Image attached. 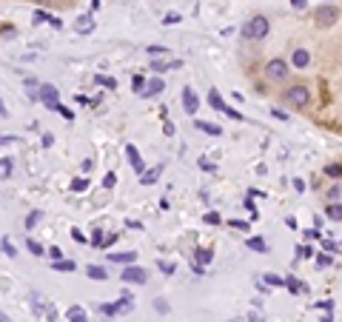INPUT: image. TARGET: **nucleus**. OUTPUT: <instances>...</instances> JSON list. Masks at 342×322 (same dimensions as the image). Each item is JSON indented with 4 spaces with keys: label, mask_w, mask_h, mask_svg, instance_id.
<instances>
[{
    "label": "nucleus",
    "mask_w": 342,
    "mask_h": 322,
    "mask_svg": "<svg viewBox=\"0 0 342 322\" xmlns=\"http://www.w3.org/2000/svg\"><path fill=\"white\" fill-rule=\"evenodd\" d=\"M282 100L288 103V106H294V108H305L311 103L308 86H288V88L282 91Z\"/></svg>",
    "instance_id": "1"
},
{
    "label": "nucleus",
    "mask_w": 342,
    "mask_h": 322,
    "mask_svg": "<svg viewBox=\"0 0 342 322\" xmlns=\"http://www.w3.org/2000/svg\"><path fill=\"white\" fill-rule=\"evenodd\" d=\"M265 34H268V17H262V15L251 17L243 26V37H248V40H262Z\"/></svg>",
    "instance_id": "2"
},
{
    "label": "nucleus",
    "mask_w": 342,
    "mask_h": 322,
    "mask_svg": "<svg viewBox=\"0 0 342 322\" xmlns=\"http://www.w3.org/2000/svg\"><path fill=\"white\" fill-rule=\"evenodd\" d=\"M265 74H268V80H285V77L291 74V66H288L282 57H271V60L265 63Z\"/></svg>",
    "instance_id": "3"
},
{
    "label": "nucleus",
    "mask_w": 342,
    "mask_h": 322,
    "mask_svg": "<svg viewBox=\"0 0 342 322\" xmlns=\"http://www.w3.org/2000/svg\"><path fill=\"white\" fill-rule=\"evenodd\" d=\"M337 17H340V12H337L331 3L319 6V9L314 12V20H317V26H319V29H331V26L337 23Z\"/></svg>",
    "instance_id": "4"
},
{
    "label": "nucleus",
    "mask_w": 342,
    "mask_h": 322,
    "mask_svg": "<svg viewBox=\"0 0 342 322\" xmlns=\"http://www.w3.org/2000/svg\"><path fill=\"white\" fill-rule=\"evenodd\" d=\"M37 97L46 103L49 108H57V103H60V94H57V88H54V86H49V83L37 88Z\"/></svg>",
    "instance_id": "5"
},
{
    "label": "nucleus",
    "mask_w": 342,
    "mask_h": 322,
    "mask_svg": "<svg viewBox=\"0 0 342 322\" xmlns=\"http://www.w3.org/2000/svg\"><path fill=\"white\" fill-rule=\"evenodd\" d=\"M148 274L143 268H137V265H126L123 268V282H134V285H140V282H146Z\"/></svg>",
    "instance_id": "6"
},
{
    "label": "nucleus",
    "mask_w": 342,
    "mask_h": 322,
    "mask_svg": "<svg viewBox=\"0 0 342 322\" xmlns=\"http://www.w3.org/2000/svg\"><path fill=\"white\" fill-rule=\"evenodd\" d=\"M182 106H185V114H191L194 117L197 114V106H200V100H197V94H194V88H182Z\"/></svg>",
    "instance_id": "7"
},
{
    "label": "nucleus",
    "mask_w": 342,
    "mask_h": 322,
    "mask_svg": "<svg viewBox=\"0 0 342 322\" xmlns=\"http://www.w3.org/2000/svg\"><path fill=\"white\" fill-rule=\"evenodd\" d=\"M126 154H129V160H131V169L137 171V174H143V171H146V163H143V157H140V151H137V149H134V146H126Z\"/></svg>",
    "instance_id": "8"
},
{
    "label": "nucleus",
    "mask_w": 342,
    "mask_h": 322,
    "mask_svg": "<svg viewBox=\"0 0 342 322\" xmlns=\"http://www.w3.org/2000/svg\"><path fill=\"white\" fill-rule=\"evenodd\" d=\"M165 88V83H163V77H151L146 83V88H143V97H157L160 91Z\"/></svg>",
    "instance_id": "9"
},
{
    "label": "nucleus",
    "mask_w": 342,
    "mask_h": 322,
    "mask_svg": "<svg viewBox=\"0 0 342 322\" xmlns=\"http://www.w3.org/2000/svg\"><path fill=\"white\" fill-rule=\"evenodd\" d=\"M291 63H294V68H308V63H311V54L305 49H294V54H291Z\"/></svg>",
    "instance_id": "10"
},
{
    "label": "nucleus",
    "mask_w": 342,
    "mask_h": 322,
    "mask_svg": "<svg viewBox=\"0 0 342 322\" xmlns=\"http://www.w3.org/2000/svg\"><path fill=\"white\" fill-rule=\"evenodd\" d=\"M117 314H129L131 308H134V297H131L129 291H126V294H123V297H120V300H117Z\"/></svg>",
    "instance_id": "11"
},
{
    "label": "nucleus",
    "mask_w": 342,
    "mask_h": 322,
    "mask_svg": "<svg viewBox=\"0 0 342 322\" xmlns=\"http://www.w3.org/2000/svg\"><path fill=\"white\" fill-rule=\"evenodd\" d=\"M12 169H15V160L12 157H0V180H9Z\"/></svg>",
    "instance_id": "12"
},
{
    "label": "nucleus",
    "mask_w": 342,
    "mask_h": 322,
    "mask_svg": "<svg viewBox=\"0 0 342 322\" xmlns=\"http://www.w3.org/2000/svg\"><path fill=\"white\" fill-rule=\"evenodd\" d=\"M74 29H77L80 34H91V32H94V20H91L89 15H86V17H77V26H74Z\"/></svg>",
    "instance_id": "13"
},
{
    "label": "nucleus",
    "mask_w": 342,
    "mask_h": 322,
    "mask_svg": "<svg viewBox=\"0 0 342 322\" xmlns=\"http://www.w3.org/2000/svg\"><path fill=\"white\" fill-rule=\"evenodd\" d=\"M245 245H248L251 251H260V254H265V251H268V242H265L262 237H248V242H245Z\"/></svg>",
    "instance_id": "14"
},
{
    "label": "nucleus",
    "mask_w": 342,
    "mask_h": 322,
    "mask_svg": "<svg viewBox=\"0 0 342 322\" xmlns=\"http://www.w3.org/2000/svg\"><path fill=\"white\" fill-rule=\"evenodd\" d=\"M194 126L200 129V131H205V134H211V137H220L223 131H220V126H211V123H203V120H194Z\"/></svg>",
    "instance_id": "15"
},
{
    "label": "nucleus",
    "mask_w": 342,
    "mask_h": 322,
    "mask_svg": "<svg viewBox=\"0 0 342 322\" xmlns=\"http://www.w3.org/2000/svg\"><path fill=\"white\" fill-rule=\"evenodd\" d=\"M194 259H197V265H203V268H205V265L211 262V251H208V248H197ZM194 259H191V262H194Z\"/></svg>",
    "instance_id": "16"
},
{
    "label": "nucleus",
    "mask_w": 342,
    "mask_h": 322,
    "mask_svg": "<svg viewBox=\"0 0 342 322\" xmlns=\"http://www.w3.org/2000/svg\"><path fill=\"white\" fill-rule=\"evenodd\" d=\"M109 259H112V262H123V265H131V262L137 259V254H134V251H126V254H109Z\"/></svg>",
    "instance_id": "17"
},
{
    "label": "nucleus",
    "mask_w": 342,
    "mask_h": 322,
    "mask_svg": "<svg viewBox=\"0 0 342 322\" xmlns=\"http://www.w3.org/2000/svg\"><path fill=\"white\" fill-rule=\"evenodd\" d=\"M86 274H89V279H109V271H106V268H100V265H89Z\"/></svg>",
    "instance_id": "18"
},
{
    "label": "nucleus",
    "mask_w": 342,
    "mask_h": 322,
    "mask_svg": "<svg viewBox=\"0 0 342 322\" xmlns=\"http://www.w3.org/2000/svg\"><path fill=\"white\" fill-rule=\"evenodd\" d=\"M163 174V166H154V169L148 171V174H143V186H151V183H157V177Z\"/></svg>",
    "instance_id": "19"
},
{
    "label": "nucleus",
    "mask_w": 342,
    "mask_h": 322,
    "mask_svg": "<svg viewBox=\"0 0 342 322\" xmlns=\"http://www.w3.org/2000/svg\"><path fill=\"white\" fill-rule=\"evenodd\" d=\"M68 322H89L83 308H68Z\"/></svg>",
    "instance_id": "20"
},
{
    "label": "nucleus",
    "mask_w": 342,
    "mask_h": 322,
    "mask_svg": "<svg viewBox=\"0 0 342 322\" xmlns=\"http://www.w3.org/2000/svg\"><path fill=\"white\" fill-rule=\"evenodd\" d=\"M26 248L32 251L34 257H46V251H43V245L37 242V239H26Z\"/></svg>",
    "instance_id": "21"
},
{
    "label": "nucleus",
    "mask_w": 342,
    "mask_h": 322,
    "mask_svg": "<svg viewBox=\"0 0 342 322\" xmlns=\"http://www.w3.org/2000/svg\"><path fill=\"white\" fill-rule=\"evenodd\" d=\"M0 248H3V254H6V257H15V254H17V248L12 245V239H9V237L0 239Z\"/></svg>",
    "instance_id": "22"
},
{
    "label": "nucleus",
    "mask_w": 342,
    "mask_h": 322,
    "mask_svg": "<svg viewBox=\"0 0 342 322\" xmlns=\"http://www.w3.org/2000/svg\"><path fill=\"white\" fill-rule=\"evenodd\" d=\"M325 214L331 217V220H342V205H340V203H331Z\"/></svg>",
    "instance_id": "23"
},
{
    "label": "nucleus",
    "mask_w": 342,
    "mask_h": 322,
    "mask_svg": "<svg viewBox=\"0 0 342 322\" xmlns=\"http://www.w3.org/2000/svg\"><path fill=\"white\" fill-rule=\"evenodd\" d=\"M208 103H211L217 111H226V103H223V97H220L217 91H211V94H208Z\"/></svg>",
    "instance_id": "24"
},
{
    "label": "nucleus",
    "mask_w": 342,
    "mask_h": 322,
    "mask_svg": "<svg viewBox=\"0 0 342 322\" xmlns=\"http://www.w3.org/2000/svg\"><path fill=\"white\" fill-rule=\"evenodd\" d=\"M262 279H265L268 285H274V288H279V285H285V279H282V277H277V274H265Z\"/></svg>",
    "instance_id": "25"
},
{
    "label": "nucleus",
    "mask_w": 342,
    "mask_h": 322,
    "mask_svg": "<svg viewBox=\"0 0 342 322\" xmlns=\"http://www.w3.org/2000/svg\"><path fill=\"white\" fill-rule=\"evenodd\" d=\"M86 188H89V180H86V177L71 180V191H77V194H80V191H86Z\"/></svg>",
    "instance_id": "26"
},
{
    "label": "nucleus",
    "mask_w": 342,
    "mask_h": 322,
    "mask_svg": "<svg viewBox=\"0 0 342 322\" xmlns=\"http://www.w3.org/2000/svg\"><path fill=\"white\" fill-rule=\"evenodd\" d=\"M168 68H171V63H165V60H154V63H151V71H157V74H163Z\"/></svg>",
    "instance_id": "27"
},
{
    "label": "nucleus",
    "mask_w": 342,
    "mask_h": 322,
    "mask_svg": "<svg viewBox=\"0 0 342 322\" xmlns=\"http://www.w3.org/2000/svg\"><path fill=\"white\" fill-rule=\"evenodd\" d=\"M54 268H57V271H74V262H68V259H57V262H54Z\"/></svg>",
    "instance_id": "28"
},
{
    "label": "nucleus",
    "mask_w": 342,
    "mask_h": 322,
    "mask_svg": "<svg viewBox=\"0 0 342 322\" xmlns=\"http://www.w3.org/2000/svg\"><path fill=\"white\" fill-rule=\"evenodd\" d=\"M40 217H43V214H40V211H32V214H29V217H26V228H34V225H37V222H40Z\"/></svg>",
    "instance_id": "29"
},
{
    "label": "nucleus",
    "mask_w": 342,
    "mask_h": 322,
    "mask_svg": "<svg viewBox=\"0 0 342 322\" xmlns=\"http://www.w3.org/2000/svg\"><path fill=\"white\" fill-rule=\"evenodd\" d=\"M131 88H134V91H143V88H146V77H143V74H137V77L131 80Z\"/></svg>",
    "instance_id": "30"
},
{
    "label": "nucleus",
    "mask_w": 342,
    "mask_h": 322,
    "mask_svg": "<svg viewBox=\"0 0 342 322\" xmlns=\"http://www.w3.org/2000/svg\"><path fill=\"white\" fill-rule=\"evenodd\" d=\"M54 111H60V114H63L66 120H74V114H71V108H66L63 103H57V108H54Z\"/></svg>",
    "instance_id": "31"
},
{
    "label": "nucleus",
    "mask_w": 342,
    "mask_h": 322,
    "mask_svg": "<svg viewBox=\"0 0 342 322\" xmlns=\"http://www.w3.org/2000/svg\"><path fill=\"white\" fill-rule=\"evenodd\" d=\"M285 285H288V291H294V294H296V291H302V285H299L296 279H291V277H285Z\"/></svg>",
    "instance_id": "32"
},
{
    "label": "nucleus",
    "mask_w": 342,
    "mask_h": 322,
    "mask_svg": "<svg viewBox=\"0 0 342 322\" xmlns=\"http://www.w3.org/2000/svg\"><path fill=\"white\" fill-rule=\"evenodd\" d=\"M165 46H148V54H151V57H160V54H165Z\"/></svg>",
    "instance_id": "33"
},
{
    "label": "nucleus",
    "mask_w": 342,
    "mask_h": 322,
    "mask_svg": "<svg viewBox=\"0 0 342 322\" xmlns=\"http://www.w3.org/2000/svg\"><path fill=\"white\" fill-rule=\"evenodd\" d=\"M114 183H117V174H114V171H109V174H106V180H103V186H106V188H112Z\"/></svg>",
    "instance_id": "34"
},
{
    "label": "nucleus",
    "mask_w": 342,
    "mask_h": 322,
    "mask_svg": "<svg viewBox=\"0 0 342 322\" xmlns=\"http://www.w3.org/2000/svg\"><path fill=\"white\" fill-rule=\"evenodd\" d=\"M296 254H299V257H314V248H311V245H299V248H296Z\"/></svg>",
    "instance_id": "35"
},
{
    "label": "nucleus",
    "mask_w": 342,
    "mask_h": 322,
    "mask_svg": "<svg viewBox=\"0 0 342 322\" xmlns=\"http://www.w3.org/2000/svg\"><path fill=\"white\" fill-rule=\"evenodd\" d=\"M46 257H51V259L57 262V259H63V251H60V248L54 245V248H49V254H46Z\"/></svg>",
    "instance_id": "36"
},
{
    "label": "nucleus",
    "mask_w": 342,
    "mask_h": 322,
    "mask_svg": "<svg viewBox=\"0 0 342 322\" xmlns=\"http://www.w3.org/2000/svg\"><path fill=\"white\" fill-rule=\"evenodd\" d=\"M325 174H328V177H340V174H342V166H328Z\"/></svg>",
    "instance_id": "37"
},
{
    "label": "nucleus",
    "mask_w": 342,
    "mask_h": 322,
    "mask_svg": "<svg viewBox=\"0 0 342 322\" xmlns=\"http://www.w3.org/2000/svg\"><path fill=\"white\" fill-rule=\"evenodd\" d=\"M226 114H228L231 120H243V114H240L237 108H231V106H226Z\"/></svg>",
    "instance_id": "38"
},
{
    "label": "nucleus",
    "mask_w": 342,
    "mask_h": 322,
    "mask_svg": "<svg viewBox=\"0 0 342 322\" xmlns=\"http://www.w3.org/2000/svg\"><path fill=\"white\" fill-rule=\"evenodd\" d=\"M157 268H160L163 274H174V265H168V262H163V259L157 262Z\"/></svg>",
    "instance_id": "39"
},
{
    "label": "nucleus",
    "mask_w": 342,
    "mask_h": 322,
    "mask_svg": "<svg viewBox=\"0 0 342 322\" xmlns=\"http://www.w3.org/2000/svg\"><path fill=\"white\" fill-rule=\"evenodd\" d=\"M97 83H100V86H106V88H114V80H112V77H103V74L97 77Z\"/></svg>",
    "instance_id": "40"
},
{
    "label": "nucleus",
    "mask_w": 342,
    "mask_h": 322,
    "mask_svg": "<svg viewBox=\"0 0 342 322\" xmlns=\"http://www.w3.org/2000/svg\"><path fill=\"white\" fill-rule=\"evenodd\" d=\"M43 20H49V15H46L43 9H37V12H34V23H43Z\"/></svg>",
    "instance_id": "41"
},
{
    "label": "nucleus",
    "mask_w": 342,
    "mask_h": 322,
    "mask_svg": "<svg viewBox=\"0 0 342 322\" xmlns=\"http://www.w3.org/2000/svg\"><path fill=\"white\" fill-rule=\"evenodd\" d=\"M228 225H231V228H240V231H248V222H240V220H231Z\"/></svg>",
    "instance_id": "42"
},
{
    "label": "nucleus",
    "mask_w": 342,
    "mask_h": 322,
    "mask_svg": "<svg viewBox=\"0 0 342 322\" xmlns=\"http://www.w3.org/2000/svg\"><path fill=\"white\" fill-rule=\"evenodd\" d=\"M71 239H74V242H86V237L80 234V228H71Z\"/></svg>",
    "instance_id": "43"
},
{
    "label": "nucleus",
    "mask_w": 342,
    "mask_h": 322,
    "mask_svg": "<svg viewBox=\"0 0 342 322\" xmlns=\"http://www.w3.org/2000/svg\"><path fill=\"white\" fill-rule=\"evenodd\" d=\"M165 23H168V26H171V23H180V15H177V12H171V15H165Z\"/></svg>",
    "instance_id": "44"
},
{
    "label": "nucleus",
    "mask_w": 342,
    "mask_h": 322,
    "mask_svg": "<svg viewBox=\"0 0 342 322\" xmlns=\"http://www.w3.org/2000/svg\"><path fill=\"white\" fill-rule=\"evenodd\" d=\"M46 23H51L54 29H60V26H63V20H60V17H51V15H49V20H46Z\"/></svg>",
    "instance_id": "45"
},
{
    "label": "nucleus",
    "mask_w": 342,
    "mask_h": 322,
    "mask_svg": "<svg viewBox=\"0 0 342 322\" xmlns=\"http://www.w3.org/2000/svg\"><path fill=\"white\" fill-rule=\"evenodd\" d=\"M205 222H211V225H214V222H220V214H214V211H208V214H205Z\"/></svg>",
    "instance_id": "46"
},
{
    "label": "nucleus",
    "mask_w": 342,
    "mask_h": 322,
    "mask_svg": "<svg viewBox=\"0 0 342 322\" xmlns=\"http://www.w3.org/2000/svg\"><path fill=\"white\" fill-rule=\"evenodd\" d=\"M200 169H203V171H214V163H208V160H200Z\"/></svg>",
    "instance_id": "47"
},
{
    "label": "nucleus",
    "mask_w": 342,
    "mask_h": 322,
    "mask_svg": "<svg viewBox=\"0 0 342 322\" xmlns=\"http://www.w3.org/2000/svg\"><path fill=\"white\" fill-rule=\"evenodd\" d=\"M191 271H194L197 277H203V274H205V268H203V265H197V262H191Z\"/></svg>",
    "instance_id": "48"
},
{
    "label": "nucleus",
    "mask_w": 342,
    "mask_h": 322,
    "mask_svg": "<svg viewBox=\"0 0 342 322\" xmlns=\"http://www.w3.org/2000/svg\"><path fill=\"white\" fill-rule=\"evenodd\" d=\"M291 6H294V9H305V6H308V0H291Z\"/></svg>",
    "instance_id": "49"
},
{
    "label": "nucleus",
    "mask_w": 342,
    "mask_h": 322,
    "mask_svg": "<svg viewBox=\"0 0 342 322\" xmlns=\"http://www.w3.org/2000/svg\"><path fill=\"white\" fill-rule=\"evenodd\" d=\"M317 308H322V311H331V314H334V302H317Z\"/></svg>",
    "instance_id": "50"
},
{
    "label": "nucleus",
    "mask_w": 342,
    "mask_h": 322,
    "mask_svg": "<svg viewBox=\"0 0 342 322\" xmlns=\"http://www.w3.org/2000/svg\"><path fill=\"white\" fill-rule=\"evenodd\" d=\"M100 311H103V314H117V308L114 305H100Z\"/></svg>",
    "instance_id": "51"
},
{
    "label": "nucleus",
    "mask_w": 342,
    "mask_h": 322,
    "mask_svg": "<svg viewBox=\"0 0 342 322\" xmlns=\"http://www.w3.org/2000/svg\"><path fill=\"white\" fill-rule=\"evenodd\" d=\"M245 208L251 211V217H257V208H254V203H251V200H245Z\"/></svg>",
    "instance_id": "52"
},
{
    "label": "nucleus",
    "mask_w": 342,
    "mask_h": 322,
    "mask_svg": "<svg viewBox=\"0 0 342 322\" xmlns=\"http://www.w3.org/2000/svg\"><path fill=\"white\" fill-rule=\"evenodd\" d=\"M12 140H15V137H9V134H0V146H9Z\"/></svg>",
    "instance_id": "53"
},
{
    "label": "nucleus",
    "mask_w": 342,
    "mask_h": 322,
    "mask_svg": "<svg viewBox=\"0 0 342 322\" xmlns=\"http://www.w3.org/2000/svg\"><path fill=\"white\" fill-rule=\"evenodd\" d=\"M322 248H325V251H334V248H337V245H334V242H331V239H322Z\"/></svg>",
    "instance_id": "54"
},
{
    "label": "nucleus",
    "mask_w": 342,
    "mask_h": 322,
    "mask_svg": "<svg viewBox=\"0 0 342 322\" xmlns=\"http://www.w3.org/2000/svg\"><path fill=\"white\" fill-rule=\"evenodd\" d=\"M91 242H94V245H103V234H100V231H97V234L91 237Z\"/></svg>",
    "instance_id": "55"
},
{
    "label": "nucleus",
    "mask_w": 342,
    "mask_h": 322,
    "mask_svg": "<svg viewBox=\"0 0 342 322\" xmlns=\"http://www.w3.org/2000/svg\"><path fill=\"white\" fill-rule=\"evenodd\" d=\"M100 6H103V0H91V12H97Z\"/></svg>",
    "instance_id": "56"
},
{
    "label": "nucleus",
    "mask_w": 342,
    "mask_h": 322,
    "mask_svg": "<svg viewBox=\"0 0 342 322\" xmlns=\"http://www.w3.org/2000/svg\"><path fill=\"white\" fill-rule=\"evenodd\" d=\"M0 322H6V317H3V314H0Z\"/></svg>",
    "instance_id": "57"
},
{
    "label": "nucleus",
    "mask_w": 342,
    "mask_h": 322,
    "mask_svg": "<svg viewBox=\"0 0 342 322\" xmlns=\"http://www.w3.org/2000/svg\"><path fill=\"white\" fill-rule=\"evenodd\" d=\"M251 322H260V320H257V317H251Z\"/></svg>",
    "instance_id": "58"
}]
</instances>
